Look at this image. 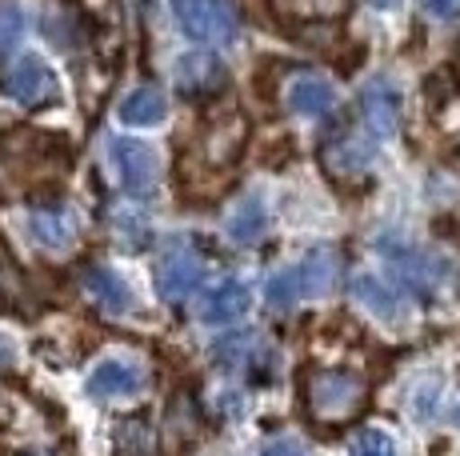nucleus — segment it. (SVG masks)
<instances>
[{
	"mask_svg": "<svg viewBox=\"0 0 460 456\" xmlns=\"http://www.w3.org/2000/svg\"><path fill=\"white\" fill-rule=\"evenodd\" d=\"M21 29H24L21 13H16V8H0V57L13 52V45L21 40Z\"/></svg>",
	"mask_w": 460,
	"mask_h": 456,
	"instance_id": "nucleus-21",
	"label": "nucleus"
},
{
	"mask_svg": "<svg viewBox=\"0 0 460 456\" xmlns=\"http://www.w3.org/2000/svg\"><path fill=\"white\" fill-rule=\"evenodd\" d=\"M373 4H376V8H396L401 0H373Z\"/></svg>",
	"mask_w": 460,
	"mask_h": 456,
	"instance_id": "nucleus-24",
	"label": "nucleus"
},
{
	"mask_svg": "<svg viewBox=\"0 0 460 456\" xmlns=\"http://www.w3.org/2000/svg\"><path fill=\"white\" fill-rule=\"evenodd\" d=\"M349 293H352V301L365 304V309H368V312H376V317H396V309H401L396 293H393V288H388L380 276H368V273L352 276Z\"/></svg>",
	"mask_w": 460,
	"mask_h": 456,
	"instance_id": "nucleus-16",
	"label": "nucleus"
},
{
	"mask_svg": "<svg viewBox=\"0 0 460 456\" xmlns=\"http://www.w3.org/2000/svg\"><path fill=\"white\" fill-rule=\"evenodd\" d=\"M285 101H288V109H293L296 117H324V112L332 109V84L324 81V76L300 73L296 81L288 84Z\"/></svg>",
	"mask_w": 460,
	"mask_h": 456,
	"instance_id": "nucleus-13",
	"label": "nucleus"
},
{
	"mask_svg": "<svg viewBox=\"0 0 460 456\" xmlns=\"http://www.w3.org/2000/svg\"><path fill=\"white\" fill-rule=\"evenodd\" d=\"M81 285H84V293L109 312H132L137 309V296H132L128 280L120 273H112V268H104V265H88L81 273Z\"/></svg>",
	"mask_w": 460,
	"mask_h": 456,
	"instance_id": "nucleus-11",
	"label": "nucleus"
},
{
	"mask_svg": "<svg viewBox=\"0 0 460 456\" xmlns=\"http://www.w3.org/2000/svg\"><path fill=\"white\" fill-rule=\"evenodd\" d=\"M360 117H365V128L376 140L393 136L401 128V96H396L393 84H385V81L368 84L365 96H360Z\"/></svg>",
	"mask_w": 460,
	"mask_h": 456,
	"instance_id": "nucleus-10",
	"label": "nucleus"
},
{
	"mask_svg": "<svg viewBox=\"0 0 460 456\" xmlns=\"http://www.w3.org/2000/svg\"><path fill=\"white\" fill-rule=\"evenodd\" d=\"M368 405V381L349 368H308L305 376V408L316 425L341 428L357 420Z\"/></svg>",
	"mask_w": 460,
	"mask_h": 456,
	"instance_id": "nucleus-1",
	"label": "nucleus"
},
{
	"mask_svg": "<svg viewBox=\"0 0 460 456\" xmlns=\"http://www.w3.org/2000/svg\"><path fill=\"white\" fill-rule=\"evenodd\" d=\"M176 29L197 45H228L241 29L233 0H168Z\"/></svg>",
	"mask_w": 460,
	"mask_h": 456,
	"instance_id": "nucleus-2",
	"label": "nucleus"
},
{
	"mask_svg": "<svg viewBox=\"0 0 460 456\" xmlns=\"http://www.w3.org/2000/svg\"><path fill=\"white\" fill-rule=\"evenodd\" d=\"M420 8L432 21H456L460 16V0H420Z\"/></svg>",
	"mask_w": 460,
	"mask_h": 456,
	"instance_id": "nucleus-22",
	"label": "nucleus"
},
{
	"mask_svg": "<svg viewBox=\"0 0 460 456\" xmlns=\"http://www.w3.org/2000/svg\"><path fill=\"white\" fill-rule=\"evenodd\" d=\"M352 456H396V444L385 428H360L352 436Z\"/></svg>",
	"mask_w": 460,
	"mask_h": 456,
	"instance_id": "nucleus-20",
	"label": "nucleus"
},
{
	"mask_svg": "<svg viewBox=\"0 0 460 456\" xmlns=\"http://www.w3.org/2000/svg\"><path fill=\"white\" fill-rule=\"evenodd\" d=\"M148 373L140 361H128V356H109L88 373V392L101 400H120V397H137L145 389Z\"/></svg>",
	"mask_w": 460,
	"mask_h": 456,
	"instance_id": "nucleus-7",
	"label": "nucleus"
},
{
	"mask_svg": "<svg viewBox=\"0 0 460 456\" xmlns=\"http://www.w3.org/2000/svg\"><path fill=\"white\" fill-rule=\"evenodd\" d=\"M456 420H460V412H456Z\"/></svg>",
	"mask_w": 460,
	"mask_h": 456,
	"instance_id": "nucleus-25",
	"label": "nucleus"
},
{
	"mask_svg": "<svg viewBox=\"0 0 460 456\" xmlns=\"http://www.w3.org/2000/svg\"><path fill=\"white\" fill-rule=\"evenodd\" d=\"M264 296H269V304L277 312H288L293 304L300 301V288H296V280H293V268H285V273H277V276H269V288H264Z\"/></svg>",
	"mask_w": 460,
	"mask_h": 456,
	"instance_id": "nucleus-19",
	"label": "nucleus"
},
{
	"mask_svg": "<svg viewBox=\"0 0 460 456\" xmlns=\"http://www.w3.org/2000/svg\"><path fill=\"white\" fill-rule=\"evenodd\" d=\"M200 276H205V260H200V252L184 241L168 244L161 252V260H156V293L172 304H181L184 296H192V288L200 285Z\"/></svg>",
	"mask_w": 460,
	"mask_h": 456,
	"instance_id": "nucleus-4",
	"label": "nucleus"
},
{
	"mask_svg": "<svg viewBox=\"0 0 460 456\" xmlns=\"http://www.w3.org/2000/svg\"><path fill=\"white\" fill-rule=\"evenodd\" d=\"M4 92L13 96L21 109H49L52 101L60 96V81L40 57H21L13 65V73L4 76Z\"/></svg>",
	"mask_w": 460,
	"mask_h": 456,
	"instance_id": "nucleus-5",
	"label": "nucleus"
},
{
	"mask_svg": "<svg viewBox=\"0 0 460 456\" xmlns=\"http://www.w3.org/2000/svg\"><path fill=\"white\" fill-rule=\"evenodd\" d=\"M117 117H120V125H128V128H153L168 117V96L161 84H145V89L128 92L125 101H120Z\"/></svg>",
	"mask_w": 460,
	"mask_h": 456,
	"instance_id": "nucleus-12",
	"label": "nucleus"
},
{
	"mask_svg": "<svg viewBox=\"0 0 460 456\" xmlns=\"http://www.w3.org/2000/svg\"><path fill=\"white\" fill-rule=\"evenodd\" d=\"M321 161L332 177L344 180V177H357V172H365L368 164H373V148L360 145V140H336V145H324Z\"/></svg>",
	"mask_w": 460,
	"mask_h": 456,
	"instance_id": "nucleus-15",
	"label": "nucleus"
},
{
	"mask_svg": "<svg viewBox=\"0 0 460 456\" xmlns=\"http://www.w3.org/2000/svg\"><path fill=\"white\" fill-rule=\"evenodd\" d=\"M256 353H261V337L256 332H228V337H220L217 345H212V364L225 368V373H244Z\"/></svg>",
	"mask_w": 460,
	"mask_h": 456,
	"instance_id": "nucleus-14",
	"label": "nucleus"
},
{
	"mask_svg": "<svg viewBox=\"0 0 460 456\" xmlns=\"http://www.w3.org/2000/svg\"><path fill=\"white\" fill-rule=\"evenodd\" d=\"M261 456H305V449H300L296 441H288V436H280V441L264 444V452H261Z\"/></svg>",
	"mask_w": 460,
	"mask_h": 456,
	"instance_id": "nucleus-23",
	"label": "nucleus"
},
{
	"mask_svg": "<svg viewBox=\"0 0 460 456\" xmlns=\"http://www.w3.org/2000/svg\"><path fill=\"white\" fill-rule=\"evenodd\" d=\"M264 228H269V213H264L261 197H249L236 205V213L228 216V236H233L236 244H252L264 236Z\"/></svg>",
	"mask_w": 460,
	"mask_h": 456,
	"instance_id": "nucleus-17",
	"label": "nucleus"
},
{
	"mask_svg": "<svg viewBox=\"0 0 460 456\" xmlns=\"http://www.w3.org/2000/svg\"><path fill=\"white\" fill-rule=\"evenodd\" d=\"M176 81H181V92L189 101H212L228 89V68L217 52H189L176 65Z\"/></svg>",
	"mask_w": 460,
	"mask_h": 456,
	"instance_id": "nucleus-6",
	"label": "nucleus"
},
{
	"mask_svg": "<svg viewBox=\"0 0 460 456\" xmlns=\"http://www.w3.org/2000/svg\"><path fill=\"white\" fill-rule=\"evenodd\" d=\"M336 276H341V252L329 249V244L313 249L300 265H293V280L300 288V301H305V296H329L336 288Z\"/></svg>",
	"mask_w": 460,
	"mask_h": 456,
	"instance_id": "nucleus-9",
	"label": "nucleus"
},
{
	"mask_svg": "<svg viewBox=\"0 0 460 456\" xmlns=\"http://www.w3.org/2000/svg\"><path fill=\"white\" fill-rule=\"evenodd\" d=\"M252 309V293L241 280H217L197 304V317L205 324H233Z\"/></svg>",
	"mask_w": 460,
	"mask_h": 456,
	"instance_id": "nucleus-8",
	"label": "nucleus"
},
{
	"mask_svg": "<svg viewBox=\"0 0 460 456\" xmlns=\"http://www.w3.org/2000/svg\"><path fill=\"white\" fill-rule=\"evenodd\" d=\"M32 236L44 244V249H68L73 244V224L60 208H37L32 213Z\"/></svg>",
	"mask_w": 460,
	"mask_h": 456,
	"instance_id": "nucleus-18",
	"label": "nucleus"
},
{
	"mask_svg": "<svg viewBox=\"0 0 460 456\" xmlns=\"http://www.w3.org/2000/svg\"><path fill=\"white\" fill-rule=\"evenodd\" d=\"M109 156L112 169L120 177V189L128 197L145 200L156 192V153L145 145V140H128V136H112L109 140Z\"/></svg>",
	"mask_w": 460,
	"mask_h": 456,
	"instance_id": "nucleus-3",
	"label": "nucleus"
}]
</instances>
